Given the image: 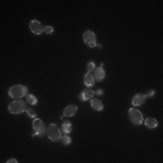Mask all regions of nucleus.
<instances>
[{
  "mask_svg": "<svg viewBox=\"0 0 163 163\" xmlns=\"http://www.w3.org/2000/svg\"><path fill=\"white\" fill-rule=\"evenodd\" d=\"M84 43L89 46V47H95L97 45V38H96V34L91 31V30H87L84 34Z\"/></svg>",
  "mask_w": 163,
  "mask_h": 163,
  "instance_id": "nucleus-5",
  "label": "nucleus"
},
{
  "mask_svg": "<svg viewBox=\"0 0 163 163\" xmlns=\"http://www.w3.org/2000/svg\"><path fill=\"white\" fill-rule=\"evenodd\" d=\"M154 95H155L154 90H149V91H147V93L145 94L146 98H150V97H152V96H154Z\"/></svg>",
  "mask_w": 163,
  "mask_h": 163,
  "instance_id": "nucleus-22",
  "label": "nucleus"
},
{
  "mask_svg": "<svg viewBox=\"0 0 163 163\" xmlns=\"http://www.w3.org/2000/svg\"><path fill=\"white\" fill-rule=\"evenodd\" d=\"M26 114H27V116L30 117V118H35V117H36V112H35V111L33 110V109H28V110L26 111Z\"/></svg>",
  "mask_w": 163,
  "mask_h": 163,
  "instance_id": "nucleus-20",
  "label": "nucleus"
},
{
  "mask_svg": "<svg viewBox=\"0 0 163 163\" xmlns=\"http://www.w3.org/2000/svg\"><path fill=\"white\" fill-rule=\"evenodd\" d=\"M8 163H17V160H16V159H10V160H8V161H7Z\"/></svg>",
  "mask_w": 163,
  "mask_h": 163,
  "instance_id": "nucleus-24",
  "label": "nucleus"
},
{
  "mask_svg": "<svg viewBox=\"0 0 163 163\" xmlns=\"http://www.w3.org/2000/svg\"><path fill=\"white\" fill-rule=\"evenodd\" d=\"M146 100V96L143 94H137L136 95H134V97L132 98L131 101V104L133 106H140L142 105L144 102Z\"/></svg>",
  "mask_w": 163,
  "mask_h": 163,
  "instance_id": "nucleus-8",
  "label": "nucleus"
},
{
  "mask_svg": "<svg viewBox=\"0 0 163 163\" xmlns=\"http://www.w3.org/2000/svg\"><path fill=\"white\" fill-rule=\"evenodd\" d=\"M77 106L76 105H68L64 111V116L65 117H72L74 115H75V113L77 112Z\"/></svg>",
  "mask_w": 163,
  "mask_h": 163,
  "instance_id": "nucleus-10",
  "label": "nucleus"
},
{
  "mask_svg": "<svg viewBox=\"0 0 163 163\" xmlns=\"http://www.w3.org/2000/svg\"><path fill=\"white\" fill-rule=\"evenodd\" d=\"M94 94L96 95H102L103 94V91L102 90V89H97V90L94 92Z\"/></svg>",
  "mask_w": 163,
  "mask_h": 163,
  "instance_id": "nucleus-23",
  "label": "nucleus"
},
{
  "mask_svg": "<svg viewBox=\"0 0 163 163\" xmlns=\"http://www.w3.org/2000/svg\"><path fill=\"white\" fill-rule=\"evenodd\" d=\"M8 111L13 114H19L26 112V104L22 100H16L9 104Z\"/></svg>",
  "mask_w": 163,
  "mask_h": 163,
  "instance_id": "nucleus-3",
  "label": "nucleus"
},
{
  "mask_svg": "<svg viewBox=\"0 0 163 163\" xmlns=\"http://www.w3.org/2000/svg\"><path fill=\"white\" fill-rule=\"evenodd\" d=\"M27 87L24 85H20V84H17V85L12 86L8 91V95L13 98V99H21L23 97H25L27 95Z\"/></svg>",
  "mask_w": 163,
  "mask_h": 163,
  "instance_id": "nucleus-1",
  "label": "nucleus"
},
{
  "mask_svg": "<svg viewBox=\"0 0 163 163\" xmlns=\"http://www.w3.org/2000/svg\"><path fill=\"white\" fill-rule=\"evenodd\" d=\"M72 130H73V126H72V123L70 121L66 120L63 123L62 129H61L62 132H64V134H69L72 131Z\"/></svg>",
  "mask_w": 163,
  "mask_h": 163,
  "instance_id": "nucleus-13",
  "label": "nucleus"
},
{
  "mask_svg": "<svg viewBox=\"0 0 163 163\" xmlns=\"http://www.w3.org/2000/svg\"><path fill=\"white\" fill-rule=\"evenodd\" d=\"M130 120L134 124V125H140L143 121V116L142 113L138 111L137 109L130 108L128 112Z\"/></svg>",
  "mask_w": 163,
  "mask_h": 163,
  "instance_id": "nucleus-4",
  "label": "nucleus"
},
{
  "mask_svg": "<svg viewBox=\"0 0 163 163\" xmlns=\"http://www.w3.org/2000/svg\"><path fill=\"white\" fill-rule=\"evenodd\" d=\"M84 84H85L88 88L93 87V86L94 85V83H95V80H94V75L91 74L90 73H87L85 75H84Z\"/></svg>",
  "mask_w": 163,
  "mask_h": 163,
  "instance_id": "nucleus-12",
  "label": "nucleus"
},
{
  "mask_svg": "<svg viewBox=\"0 0 163 163\" xmlns=\"http://www.w3.org/2000/svg\"><path fill=\"white\" fill-rule=\"evenodd\" d=\"M145 125L149 129H154L158 126V120L154 118H147L145 120Z\"/></svg>",
  "mask_w": 163,
  "mask_h": 163,
  "instance_id": "nucleus-14",
  "label": "nucleus"
},
{
  "mask_svg": "<svg viewBox=\"0 0 163 163\" xmlns=\"http://www.w3.org/2000/svg\"><path fill=\"white\" fill-rule=\"evenodd\" d=\"M94 68H95V64L94 62H89V63L87 64V65H86V69H87L88 73H90V72L94 71Z\"/></svg>",
  "mask_w": 163,
  "mask_h": 163,
  "instance_id": "nucleus-19",
  "label": "nucleus"
},
{
  "mask_svg": "<svg viewBox=\"0 0 163 163\" xmlns=\"http://www.w3.org/2000/svg\"><path fill=\"white\" fill-rule=\"evenodd\" d=\"M45 134H46V129H45L44 125H43V126H41L38 129L34 130V133L32 134V136L34 137L35 135H37L38 137H43Z\"/></svg>",
  "mask_w": 163,
  "mask_h": 163,
  "instance_id": "nucleus-15",
  "label": "nucleus"
},
{
  "mask_svg": "<svg viewBox=\"0 0 163 163\" xmlns=\"http://www.w3.org/2000/svg\"><path fill=\"white\" fill-rule=\"evenodd\" d=\"M26 100L27 103L31 104V105H35L37 103V99L35 98V96L33 94H27L26 96Z\"/></svg>",
  "mask_w": 163,
  "mask_h": 163,
  "instance_id": "nucleus-16",
  "label": "nucleus"
},
{
  "mask_svg": "<svg viewBox=\"0 0 163 163\" xmlns=\"http://www.w3.org/2000/svg\"><path fill=\"white\" fill-rule=\"evenodd\" d=\"M94 77L96 82H102L105 77V71L102 66L96 67L94 70Z\"/></svg>",
  "mask_w": 163,
  "mask_h": 163,
  "instance_id": "nucleus-7",
  "label": "nucleus"
},
{
  "mask_svg": "<svg viewBox=\"0 0 163 163\" xmlns=\"http://www.w3.org/2000/svg\"><path fill=\"white\" fill-rule=\"evenodd\" d=\"M91 106H92V108H93L94 110L97 111V112L103 111V108H104L103 103H102V101L99 100V99H93V100L91 101Z\"/></svg>",
  "mask_w": 163,
  "mask_h": 163,
  "instance_id": "nucleus-11",
  "label": "nucleus"
},
{
  "mask_svg": "<svg viewBox=\"0 0 163 163\" xmlns=\"http://www.w3.org/2000/svg\"><path fill=\"white\" fill-rule=\"evenodd\" d=\"M29 27L34 34H41L43 32V27L37 20H32L29 24Z\"/></svg>",
  "mask_w": 163,
  "mask_h": 163,
  "instance_id": "nucleus-6",
  "label": "nucleus"
},
{
  "mask_svg": "<svg viewBox=\"0 0 163 163\" xmlns=\"http://www.w3.org/2000/svg\"><path fill=\"white\" fill-rule=\"evenodd\" d=\"M46 135L52 141H58L62 137V130L56 124L51 123L46 128Z\"/></svg>",
  "mask_w": 163,
  "mask_h": 163,
  "instance_id": "nucleus-2",
  "label": "nucleus"
},
{
  "mask_svg": "<svg viewBox=\"0 0 163 163\" xmlns=\"http://www.w3.org/2000/svg\"><path fill=\"white\" fill-rule=\"evenodd\" d=\"M43 121L40 120V119H38V118L34 119V121H33V129L34 130L38 129V128H40V127L43 126Z\"/></svg>",
  "mask_w": 163,
  "mask_h": 163,
  "instance_id": "nucleus-18",
  "label": "nucleus"
},
{
  "mask_svg": "<svg viewBox=\"0 0 163 163\" xmlns=\"http://www.w3.org/2000/svg\"><path fill=\"white\" fill-rule=\"evenodd\" d=\"M94 94V92L91 89H86L84 92H82L80 94H79V99L80 101L82 102H86L90 99L93 98V96Z\"/></svg>",
  "mask_w": 163,
  "mask_h": 163,
  "instance_id": "nucleus-9",
  "label": "nucleus"
},
{
  "mask_svg": "<svg viewBox=\"0 0 163 163\" xmlns=\"http://www.w3.org/2000/svg\"><path fill=\"white\" fill-rule=\"evenodd\" d=\"M60 140H61V142L64 144V145H69L71 142H72V139L71 138L69 137V136H67V134H65L64 136H62L60 139Z\"/></svg>",
  "mask_w": 163,
  "mask_h": 163,
  "instance_id": "nucleus-17",
  "label": "nucleus"
},
{
  "mask_svg": "<svg viewBox=\"0 0 163 163\" xmlns=\"http://www.w3.org/2000/svg\"><path fill=\"white\" fill-rule=\"evenodd\" d=\"M43 32H45V34H50L53 32V27L51 26H46L43 27Z\"/></svg>",
  "mask_w": 163,
  "mask_h": 163,
  "instance_id": "nucleus-21",
  "label": "nucleus"
}]
</instances>
